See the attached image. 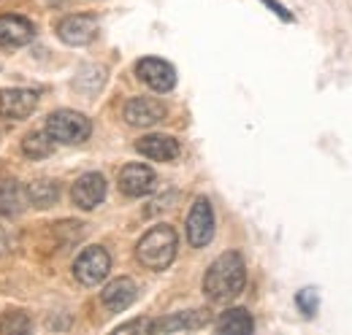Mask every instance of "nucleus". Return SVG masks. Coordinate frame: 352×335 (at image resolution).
I'll list each match as a JSON object with an SVG mask.
<instances>
[{
	"instance_id": "nucleus-12",
	"label": "nucleus",
	"mask_w": 352,
	"mask_h": 335,
	"mask_svg": "<svg viewBox=\"0 0 352 335\" xmlns=\"http://www.w3.org/2000/svg\"><path fill=\"white\" fill-rule=\"evenodd\" d=\"M33 36H36V27L25 16H16V14L0 16V46L3 49H19L33 41Z\"/></svg>"
},
{
	"instance_id": "nucleus-8",
	"label": "nucleus",
	"mask_w": 352,
	"mask_h": 335,
	"mask_svg": "<svg viewBox=\"0 0 352 335\" xmlns=\"http://www.w3.org/2000/svg\"><path fill=\"white\" fill-rule=\"evenodd\" d=\"M135 73H138L141 82L149 84L155 92H168V89H174V84H176L174 65H168L166 60H157V57H144V60H138Z\"/></svg>"
},
{
	"instance_id": "nucleus-19",
	"label": "nucleus",
	"mask_w": 352,
	"mask_h": 335,
	"mask_svg": "<svg viewBox=\"0 0 352 335\" xmlns=\"http://www.w3.org/2000/svg\"><path fill=\"white\" fill-rule=\"evenodd\" d=\"M52 149H54V141H52L49 132H30V135H25V141H22V152H25L30 160H44V157L52 154Z\"/></svg>"
},
{
	"instance_id": "nucleus-2",
	"label": "nucleus",
	"mask_w": 352,
	"mask_h": 335,
	"mask_svg": "<svg viewBox=\"0 0 352 335\" xmlns=\"http://www.w3.org/2000/svg\"><path fill=\"white\" fill-rule=\"evenodd\" d=\"M176 246H179V238H176V230L168 224H157L152 227L135 246V257L144 268L149 270H166L176 257Z\"/></svg>"
},
{
	"instance_id": "nucleus-5",
	"label": "nucleus",
	"mask_w": 352,
	"mask_h": 335,
	"mask_svg": "<svg viewBox=\"0 0 352 335\" xmlns=\"http://www.w3.org/2000/svg\"><path fill=\"white\" fill-rule=\"evenodd\" d=\"M187 238L195 249L206 246L214 238V211L206 198H198L187 213Z\"/></svg>"
},
{
	"instance_id": "nucleus-21",
	"label": "nucleus",
	"mask_w": 352,
	"mask_h": 335,
	"mask_svg": "<svg viewBox=\"0 0 352 335\" xmlns=\"http://www.w3.org/2000/svg\"><path fill=\"white\" fill-rule=\"evenodd\" d=\"M298 308L307 316H314V311H317V294H314V290H304V292L298 294Z\"/></svg>"
},
{
	"instance_id": "nucleus-15",
	"label": "nucleus",
	"mask_w": 352,
	"mask_h": 335,
	"mask_svg": "<svg viewBox=\"0 0 352 335\" xmlns=\"http://www.w3.org/2000/svg\"><path fill=\"white\" fill-rule=\"evenodd\" d=\"M135 297H138V290H135V284H133L131 279H114V281L103 290V294H100L103 305H106L109 311H114V314L131 308L133 303H135Z\"/></svg>"
},
{
	"instance_id": "nucleus-22",
	"label": "nucleus",
	"mask_w": 352,
	"mask_h": 335,
	"mask_svg": "<svg viewBox=\"0 0 352 335\" xmlns=\"http://www.w3.org/2000/svg\"><path fill=\"white\" fill-rule=\"evenodd\" d=\"M114 333H152V322L135 319V322H128V325H120Z\"/></svg>"
},
{
	"instance_id": "nucleus-13",
	"label": "nucleus",
	"mask_w": 352,
	"mask_h": 335,
	"mask_svg": "<svg viewBox=\"0 0 352 335\" xmlns=\"http://www.w3.org/2000/svg\"><path fill=\"white\" fill-rule=\"evenodd\" d=\"M212 322L209 311L206 308H198V311H184V314H174V316H166V319H157L152 322V333H179V330H198V327H206Z\"/></svg>"
},
{
	"instance_id": "nucleus-10",
	"label": "nucleus",
	"mask_w": 352,
	"mask_h": 335,
	"mask_svg": "<svg viewBox=\"0 0 352 335\" xmlns=\"http://www.w3.org/2000/svg\"><path fill=\"white\" fill-rule=\"evenodd\" d=\"M71 198H74V203L79 209L92 211L95 206H100L103 198H106V178L100 173H85V176H79L76 184H74V189H71Z\"/></svg>"
},
{
	"instance_id": "nucleus-11",
	"label": "nucleus",
	"mask_w": 352,
	"mask_h": 335,
	"mask_svg": "<svg viewBox=\"0 0 352 335\" xmlns=\"http://www.w3.org/2000/svg\"><path fill=\"white\" fill-rule=\"evenodd\" d=\"M120 189L128 198H144L155 189V173L152 168L141 165V163H131L120 170Z\"/></svg>"
},
{
	"instance_id": "nucleus-6",
	"label": "nucleus",
	"mask_w": 352,
	"mask_h": 335,
	"mask_svg": "<svg viewBox=\"0 0 352 335\" xmlns=\"http://www.w3.org/2000/svg\"><path fill=\"white\" fill-rule=\"evenodd\" d=\"M36 106H38V92L36 89L14 86V89L0 92V114L6 119H25L36 111Z\"/></svg>"
},
{
	"instance_id": "nucleus-17",
	"label": "nucleus",
	"mask_w": 352,
	"mask_h": 335,
	"mask_svg": "<svg viewBox=\"0 0 352 335\" xmlns=\"http://www.w3.org/2000/svg\"><path fill=\"white\" fill-rule=\"evenodd\" d=\"M57 184L54 181H46V178H38V181H30L28 187H25V198L36 206V209H49V206H54V200H57Z\"/></svg>"
},
{
	"instance_id": "nucleus-3",
	"label": "nucleus",
	"mask_w": 352,
	"mask_h": 335,
	"mask_svg": "<svg viewBox=\"0 0 352 335\" xmlns=\"http://www.w3.org/2000/svg\"><path fill=\"white\" fill-rule=\"evenodd\" d=\"M46 132L52 135V141H60V143H82L87 141L92 125L85 114L79 111H71V108H60L54 114H49L46 119Z\"/></svg>"
},
{
	"instance_id": "nucleus-20",
	"label": "nucleus",
	"mask_w": 352,
	"mask_h": 335,
	"mask_svg": "<svg viewBox=\"0 0 352 335\" xmlns=\"http://www.w3.org/2000/svg\"><path fill=\"white\" fill-rule=\"evenodd\" d=\"M30 330V319L25 314H6L0 319V333H28Z\"/></svg>"
},
{
	"instance_id": "nucleus-14",
	"label": "nucleus",
	"mask_w": 352,
	"mask_h": 335,
	"mask_svg": "<svg viewBox=\"0 0 352 335\" xmlns=\"http://www.w3.org/2000/svg\"><path fill=\"white\" fill-rule=\"evenodd\" d=\"M135 152L155 163H171L179 157V141L171 135H144L135 143Z\"/></svg>"
},
{
	"instance_id": "nucleus-7",
	"label": "nucleus",
	"mask_w": 352,
	"mask_h": 335,
	"mask_svg": "<svg viewBox=\"0 0 352 335\" xmlns=\"http://www.w3.org/2000/svg\"><path fill=\"white\" fill-rule=\"evenodd\" d=\"M57 36H60V41H65L68 46H87L98 36V19L87 16V14L65 16L57 25Z\"/></svg>"
},
{
	"instance_id": "nucleus-18",
	"label": "nucleus",
	"mask_w": 352,
	"mask_h": 335,
	"mask_svg": "<svg viewBox=\"0 0 352 335\" xmlns=\"http://www.w3.org/2000/svg\"><path fill=\"white\" fill-rule=\"evenodd\" d=\"M25 189L14 181H0V213L11 216V213H19L25 209Z\"/></svg>"
},
{
	"instance_id": "nucleus-1",
	"label": "nucleus",
	"mask_w": 352,
	"mask_h": 335,
	"mask_svg": "<svg viewBox=\"0 0 352 335\" xmlns=\"http://www.w3.org/2000/svg\"><path fill=\"white\" fill-rule=\"evenodd\" d=\"M244 284H247V265H244L241 254L239 251H225L206 270L204 292L209 294V300H214V303H230L241 294Z\"/></svg>"
},
{
	"instance_id": "nucleus-9",
	"label": "nucleus",
	"mask_w": 352,
	"mask_h": 335,
	"mask_svg": "<svg viewBox=\"0 0 352 335\" xmlns=\"http://www.w3.org/2000/svg\"><path fill=\"white\" fill-rule=\"evenodd\" d=\"M166 119V106L155 97H133L125 106V122L133 127H152Z\"/></svg>"
},
{
	"instance_id": "nucleus-16",
	"label": "nucleus",
	"mask_w": 352,
	"mask_h": 335,
	"mask_svg": "<svg viewBox=\"0 0 352 335\" xmlns=\"http://www.w3.org/2000/svg\"><path fill=\"white\" fill-rule=\"evenodd\" d=\"M217 330L220 333L247 335L255 330V322H252V316H250L247 308H230V311H225L220 319H217Z\"/></svg>"
},
{
	"instance_id": "nucleus-4",
	"label": "nucleus",
	"mask_w": 352,
	"mask_h": 335,
	"mask_svg": "<svg viewBox=\"0 0 352 335\" xmlns=\"http://www.w3.org/2000/svg\"><path fill=\"white\" fill-rule=\"evenodd\" d=\"M109 270H111V257H109V251L103 249V246H89L74 262V276L85 287L100 284L109 276Z\"/></svg>"
},
{
	"instance_id": "nucleus-23",
	"label": "nucleus",
	"mask_w": 352,
	"mask_h": 335,
	"mask_svg": "<svg viewBox=\"0 0 352 335\" xmlns=\"http://www.w3.org/2000/svg\"><path fill=\"white\" fill-rule=\"evenodd\" d=\"M263 3L268 5V8H271V11H274V14H276V16H282L285 22H290V19H293V16H290V14L285 11V5H279L276 0H263Z\"/></svg>"
}]
</instances>
